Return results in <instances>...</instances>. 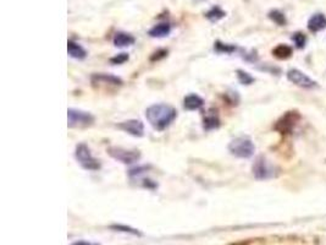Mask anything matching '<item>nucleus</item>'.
<instances>
[{
  "label": "nucleus",
  "instance_id": "obj_9",
  "mask_svg": "<svg viewBox=\"0 0 326 245\" xmlns=\"http://www.w3.org/2000/svg\"><path fill=\"white\" fill-rule=\"evenodd\" d=\"M297 118H298V114L294 113V111H289V113L285 114V115L277 121L275 129H277L281 133L291 132L292 128H293L294 124H296Z\"/></svg>",
  "mask_w": 326,
  "mask_h": 245
},
{
  "label": "nucleus",
  "instance_id": "obj_19",
  "mask_svg": "<svg viewBox=\"0 0 326 245\" xmlns=\"http://www.w3.org/2000/svg\"><path fill=\"white\" fill-rule=\"evenodd\" d=\"M269 18L271 19V20L274 21L275 23H277V25H280V26L286 25V18H285L284 14L280 13L279 10L270 11V13H269Z\"/></svg>",
  "mask_w": 326,
  "mask_h": 245
},
{
  "label": "nucleus",
  "instance_id": "obj_23",
  "mask_svg": "<svg viewBox=\"0 0 326 245\" xmlns=\"http://www.w3.org/2000/svg\"><path fill=\"white\" fill-rule=\"evenodd\" d=\"M111 228H113V229H116V230H120V232L131 233V234H135V235H140L141 234V233L138 232V230L133 229V228H130V227H126V225H121V224L111 225Z\"/></svg>",
  "mask_w": 326,
  "mask_h": 245
},
{
  "label": "nucleus",
  "instance_id": "obj_6",
  "mask_svg": "<svg viewBox=\"0 0 326 245\" xmlns=\"http://www.w3.org/2000/svg\"><path fill=\"white\" fill-rule=\"evenodd\" d=\"M108 152L113 158L118 159L121 163L125 164H132L141 158V155L138 151L126 150L122 149V147H110V149L108 150Z\"/></svg>",
  "mask_w": 326,
  "mask_h": 245
},
{
  "label": "nucleus",
  "instance_id": "obj_7",
  "mask_svg": "<svg viewBox=\"0 0 326 245\" xmlns=\"http://www.w3.org/2000/svg\"><path fill=\"white\" fill-rule=\"evenodd\" d=\"M287 79L292 82V84L297 85L299 87H303V89H313L316 85L315 81L310 79L308 75H306L304 72H302L301 70L297 69H291L287 72Z\"/></svg>",
  "mask_w": 326,
  "mask_h": 245
},
{
  "label": "nucleus",
  "instance_id": "obj_21",
  "mask_svg": "<svg viewBox=\"0 0 326 245\" xmlns=\"http://www.w3.org/2000/svg\"><path fill=\"white\" fill-rule=\"evenodd\" d=\"M237 76H238V80H240L241 84H243V85H250L253 81H254V79H253V77L248 74V72L242 71V70H238Z\"/></svg>",
  "mask_w": 326,
  "mask_h": 245
},
{
  "label": "nucleus",
  "instance_id": "obj_18",
  "mask_svg": "<svg viewBox=\"0 0 326 245\" xmlns=\"http://www.w3.org/2000/svg\"><path fill=\"white\" fill-rule=\"evenodd\" d=\"M205 16L209 21H211V22H216V21L221 20V19L225 16V11L221 10L219 6H215V8H211L210 10L205 14Z\"/></svg>",
  "mask_w": 326,
  "mask_h": 245
},
{
  "label": "nucleus",
  "instance_id": "obj_10",
  "mask_svg": "<svg viewBox=\"0 0 326 245\" xmlns=\"http://www.w3.org/2000/svg\"><path fill=\"white\" fill-rule=\"evenodd\" d=\"M326 27V16L323 14H315L308 21V28L311 32H319Z\"/></svg>",
  "mask_w": 326,
  "mask_h": 245
},
{
  "label": "nucleus",
  "instance_id": "obj_22",
  "mask_svg": "<svg viewBox=\"0 0 326 245\" xmlns=\"http://www.w3.org/2000/svg\"><path fill=\"white\" fill-rule=\"evenodd\" d=\"M215 49L218 50V52H221V53H232L236 50V47H233V45H224V43H221V42H216Z\"/></svg>",
  "mask_w": 326,
  "mask_h": 245
},
{
  "label": "nucleus",
  "instance_id": "obj_16",
  "mask_svg": "<svg viewBox=\"0 0 326 245\" xmlns=\"http://www.w3.org/2000/svg\"><path fill=\"white\" fill-rule=\"evenodd\" d=\"M272 53H274L275 57L279 58V59H287V58H289L292 55V48L286 45H280L272 50Z\"/></svg>",
  "mask_w": 326,
  "mask_h": 245
},
{
  "label": "nucleus",
  "instance_id": "obj_2",
  "mask_svg": "<svg viewBox=\"0 0 326 245\" xmlns=\"http://www.w3.org/2000/svg\"><path fill=\"white\" fill-rule=\"evenodd\" d=\"M228 151L233 155V156L238 157V158H249L254 155L255 147L252 140L248 137L241 136L236 137L235 140L230 142L228 145Z\"/></svg>",
  "mask_w": 326,
  "mask_h": 245
},
{
  "label": "nucleus",
  "instance_id": "obj_5",
  "mask_svg": "<svg viewBox=\"0 0 326 245\" xmlns=\"http://www.w3.org/2000/svg\"><path fill=\"white\" fill-rule=\"evenodd\" d=\"M253 174L259 180H265L275 176V168L265 157L260 156L255 159L253 164Z\"/></svg>",
  "mask_w": 326,
  "mask_h": 245
},
{
  "label": "nucleus",
  "instance_id": "obj_11",
  "mask_svg": "<svg viewBox=\"0 0 326 245\" xmlns=\"http://www.w3.org/2000/svg\"><path fill=\"white\" fill-rule=\"evenodd\" d=\"M204 104V101L197 94H189L184 98L183 101V107L188 111H197V109L202 108Z\"/></svg>",
  "mask_w": 326,
  "mask_h": 245
},
{
  "label": "nucleus",
  "instance_id": "obj_1",
  "mask_svg": "<svg viewBox=\"0 0 326 245\" xmlns=\"http://www.w3.org/2000/svg\"><path fill=\"white\" fill-rule=\"evenodd\" d=\"M145 116L154 129L162 132V130L166 129L176 119L177 111L174 107L169 106V104L158 103L153 104L145 111Z\"/></svg>",
  "mask_w": 326,
  "mask_h": 245
},
{
  "label": "nucleus",
  "instance_id": "obj_14",
  "mask_svg": "<svg viewBox=\"0 0 326 245\" xmlns=\"http://www.w3.org/2000/svg\"><path fill=\"white\" fill-rule=\"evenodd\" d=\"M170 32H171V26L169 23H159L149 31V36L153 38H163L166 37Z\"/></svg>",
  "mask_w": 326,
  "mask_h": 245
},
{
  "label": "nucleus",
  "instance_id": "obj_8",
  "mask_svg": "<svg viewBox=\"0 0 326 245\" xmlns=\"http://www.w3.org/2000/svg\"><path fill=\"white\" fill-rule=\"evenodd\" d=\"M119 129L123 130V132L128 133L132 136L141 137L144 134V125L141 120H136V119H131V120H126L123 123L119 124Z\"/></svg>",
  "mask_w": 326,
  "mask_h": 245
},
{
  "label": "nucleus",
  "instance_id": "obj_3",
  "mask_svg": "<svg viewBox=\"0 0 326 245\" xmlns=\"http://www.w3.org/2000/svg\"><path fill=\"white\" fill-rule=\"evenodd\" d=\"M76 159L79 163L87 171H98L101 168V163L98 159L94 158L91 154V150L84 144H80L76 146V152H75Z\"/></svg>",
  "mask_w": 326,
  "mask_h": 245
},
{
  "label": "nucleus",
  "instance_id": "obj_12",
  "mask_svg": "<svg viewBox=\"0 0 326 245\" xmlns=\"http://www.w3.org/2000/svg\"><path fill=\"white\" fill-rule=\"evenodd\" d=\"M135 43V38L133 36L128 35V33L125 32H118L114 37V45L116 47H128V45H132Z\"/></svg>",
  "mask_w": 326,
  "mask_h": 245
},
{
  "label": "nucleus",
  "instance_id": "obj_17",
  "mask_svg": "<svg viewBox=\"0 0 326 245\" xmlns=\"http://www.w3.org/2000/svg\"><path fill=\"white\" fill-rule=\"evenodd\" d=\"M219 125H220V120H219L216 114H208V115L204 118V129L213 130L219 128Z\"/></svg>",
  "mask_w": 326,
  "mask_h": 245
},
{
  "label": "nucleus",
  "instance_id": "obj_20",
  "mask_svg": "<svg viewBox=\"0 0 326 245\" xmlns=\"http://www.w3.org/2000/svg\"><path fill=\"white\" fill-rule=\"evenodd\" d=\"M292 41L294 42L296 47L301 49V48H303L304 45H306V37L302 32H297V33H294L293 36H292Z\"/></svg>",
  "mask_w": 326,
  "mask_h": 245
},
{
  "label": "nucleus",
  "instance_id": "obj_4",
  "mask_svg": "<svg viewBox=\"0 0 326 245\" xmlns=\"http://www.w3.org/2000/svg\"><path fill=\"white\" fill-rule=\"evenodd\" d=\"M67 120H69L70 128H81L91 125L94 121V116L91 113H87V111L70 108L67 111Z\"/></svg>",
  "mask_w": 326,
  "mask_h": 245
},
{
  "label": "nucleus",
  "instance_id": "obj_13",
  "mask_svg": "<svg viewBox=\"0 0 326 245\" xmlns=\"http://www.w3.org/2000/svg\"><path fill=\"white\" fill-rule=\"evenodd\" d=\"M67 52H69L70 57L75 58V59H84L87 55L86 50L72 41H69V43H67Z\"/></svg>",
  "mask_w": 326,
  "mask_h": 245
},
{
  "label": "nucleus",
  "instance_id": "obj_26",
  "mask_svg": "<svg viewBox=\"0 0 326 245\" xmlns=\"http://www.w3.org/2000/svg\"><path fill=\"white\" fill-rule=\"evenodd\" d=\"M196 1H204V0H196Z\"/></svg>",
  "mask_w": 326,
  "mask_h": 245
},
{
  "label": "nucleus",
  "instance_id": "obj_25",
  "mask_svg": "<svg viewBox=\"0 0 326 245\" xmlns=\"http://www.w3.org/2000/svg\"><path fill=\"white\" fill-rule=\"evenodd\" d=\"M71 245H98L96 243H91V242H86V240H79V242L72 243Z\"/></svg>",
  "mask_w": 326,
  "mask_h": 245
},
{
  "label": "nucleus",
  "instance_id": "obj_15",
  "mask_svg": "<svg viewBox=\"0 0 326 245\" xmlns=\"http://www.w3.org/2000/svg\"><path fill=\"white\" fill-rule=\"evenodd\" d=\"M92 81L93 84L97 82H104V84H111V85H121L122 81L119 77L113 76V75H106V74H97L92 76Z\"/></svg>",
  "mask_w": 326,
  "mask_h": 245
},
{
  "label": "nucleus",
  "instance_id": "obj_24",
  "mask_svg": "<svg viewBox=\"0 0 326 245\" xmlns=\"http://www.w3.org/2000/svg\"><path fill=\"white\" fill-rule=\"evenodd\" d=\"M126 60H128V55L126 54V53H121V54H118L116 57L111 58L110 62L113 63V64H123Z\"/></svg>",
  "mask_w": 326,
  "mask_h": 245
}]
</instances>
